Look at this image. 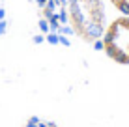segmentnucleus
I'll return each mask as SVG.
<instances>
[{
  "label": "nucleus",
  "instance_id": "1",
  "mask_svg": "<svg viewBox=\"0 0 129 127\" xmlns=\"http://www.w3.org/2000/svg\"><path fill=\"white\" fill-rule=\"evenodd\" d=\"M64 2V26L77 41L84 45H97L107 23L110 10L105 0H62Z\"/></svg>",
  "mask_w": 129,
  "mask_h": 127
},
{
  "label": "nucleus",
  "instance_id": "2",
  "mask_svg": "<svg viewBox=\"0 0 129 127\" xmlns=\"http://www.w3.org/2000/svg\"><path fill=\"white\" fill-rule=\"evenodd\" d=\"M97 49L112 64L129 67V15H110Z\"/></svg>",
  "mask_w": 129,
  "mask_h": 127
},
{
  "label": "nucleus",
  "instance_id": "3",
  "mask_svg": "<svg viewBox=\"0 0 129 127\" xmlns=\"http://www.w3.org/2000/svg\"><path fill=\"white\" fill-rule=\"evenodd\" d=\"M110 13L114 15H129V0H105Z\"/></svg>",
  "mask_w": 129,
  "mask_h": 127
}]
</instances>
